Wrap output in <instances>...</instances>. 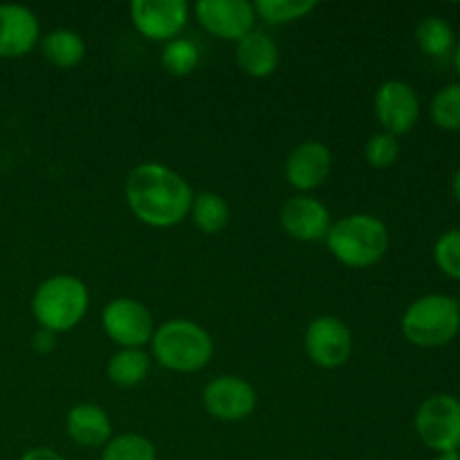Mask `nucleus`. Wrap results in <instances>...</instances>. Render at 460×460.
<instances>
[{
	"label": "nucleus",
	"instance_id": "f257e3e1",
	"mask_svg": "<svg viewBox=\"0 0 460 460\" xmlns=\"http://www.w3.org/2000/svg\"><path fill=\"white\" fill-rule=\"evenodd\" d=\"M126 202L148 227H173L191 211L193 191L187 180L157 162L135 166L126 178Z\"/></svg>",
	"mask_w": 460,
	"mask_h": 460
},
{
	"label": "nucleus",
	"instance_id": "f03ea898",
	"mask_svg": "<svg viewBox=\"0 0 460 460\" xmlns=\"http://www.w3.org/2000/svg\"><path fill=\"white\" fill-rule=\"evenodd\" d=\"M331 254L349 268H371L389 250V229L380 218L368 214L346 216L331 225L326 234Z\"/></svg>",
	"mask_w": 460,
	"mask_h": 460
},
{
	"label": "nucleus",
	"instance_id": "7ed1b4c3",
	"mask_svg": "<svg viewBox=\"0 0 460 460\" xmlns=\"http://www.w3.org/2000/svg\"><path fill=\"white\" fill-rule=\"evenodd\" d=\"M151 349L160 367L175 373H193L209 364L214 355V341L200 323L189 319H171L155 328Z\"/></svg>",
	"mask_w": 460,
	"mask_h": 460
},
{
	"label": "nucleus",
	"instance_id": "20e7f679",
	"mask_svg": "<svg viewBox=\"0 0 460 460\" xmlns=\"http://www.w3.org/2000/svg\"><path fill=\"white\" fill-rule=\"evenodd\" d=\"M90 305L88 288L81 279L58 274L40 283L31 299V313L40 328L49 332H67L79 326Z\"/></svg>",
	"mask_w": 460,
	"mask_h": 460
},
{
	"label": "nucleus",
	"instance_id": "39448f33",
	"mask_svg": "<svg viewBox=\"0 0 460 460\" xmlns=\"http://www.w3.org/2000/svg\"><path fill=\"white\" fill-rule=\"evenodd\" d=\"M460 331V304L447 295H427L413 301L402 317V335L420 349L449 344Z\"/></svg>",
	"mask_w": 460,
	"mask_h": 460
},
{
	"label": "nucleus",
	"instance_id": "423d86ee",
	"mask_svg": "<svg viewBox=\"0 0 460 460\" xmlns=\"http://www.w3.org/2000/svg\"><path fill=\"white\" fill-rule=\"evenodd\" d=\"M416 431L438 454L460 449V400L447 394L427 398L416 411Z\"/></svg>",
	"mask_w": 460,
	"mask_h": 460
},
{
	"label": "nucleus",
	"instance_id": "0eeeda50",
	"mask_svg": "<svg viewBox=\"0 0 460 460\" xmlns=\"http://www.w3.org/2000/svg\"><path fill=\"white\" fill-rule=\"evenodd\" d=\"M102 323L106 335L121 349H142L153 340L155 322L142 301L117 296L103 308Z\"/></svg>",
	"mask_w": 460,
	"mask_h": 460
},
{
	"label": "nucleus",
	"instance_id": "6e6552de",
	"mask_svg": "<svg viewBox=\"0 0 460 460\" xmlns=\"http://www.w3.org/2000/svg\"><path fill=\"white\" fill-rule=\"evenodd\" d=\"M305 353L317 367L340 368L353 353V335L341 319L323 314L313 319L305 331Z\"/></svg>",
	"mask_w": 460,
	"mask_h": 460
},
{
	"label": "nucleus",
	"instance_id": "1a4fd4ad",
	"mask_svg": "<svg viewBox=\"0 0 460 460\" xmlns=\"http://www.w3.org/2000/svg\"><path fill=\"white\" fill-rule=\"evenodd\" d=\"M130 18L135 30L148 40H173L184 30L189 3L184 0H133Z\"/></svg>",
	"mask_w": 460,
	"mask_h": 460
},
{
	"label": "nucleus",
	"instance_id": "9d476101",
	"mask_svg": "<svg viewBox=\"0 0 460 460\" xmlns=\"http://www.w3.org/2000/svg\"><path fill=\"white\" fill-rule=\"evenodd\" d=\"M373 108H376L380 124L394 137L409 133L420 117V99H418L416 90L398 79L385 81L377 88Z\"/></svg>",
	"mask_w": 460,
	"mask_h": 460
},
{
	"label": "nucleus",
	"instance_id": "9b49d317",
	"mask_svg": "<svg viewBox=\"0 0 460 460\" xmlns=\"http://www.w3.org/2000/svg\"><path fill=\"white\" fill-rule=\"evenodd\" d=\"M202 404L218 420L236 422L256 409V391L243 377L218 376L202 391Z\"/></svg>",
	"mask_w": 460,
	"mask_h": 460
},
{
	"label": "nucleus",
	"instance_id": "f8f14e48",
	"mask_svg": "<svg viewBox=\"0 0 460 460\" xmlns=\"http://www.w3.org/2000/svg\"><path fill=\"white\" fill-rule=\"evenodd\" d=\"M196 16L207 31L223 40H241L254 27V4L245 0H200Z\"/></svg>",
	"mask_w": 460,
	"mask_h": 460
},
{
	"label": "nucleus",
	"instance_id": "ddd939ff",
	"mask_svg": "<svg viewBox=\"0 0 460 460\" xmlns=\"http://www.w3.org/2000/svg\"><path fill=\"white\" fill-rule=\"evenodd\" d=\"M332 169L331 148L317 139L301 142L292 148L286 162V178L299 191H313L322 187Z\"/></svg>",
	"mask_w": 460,
	"mask_h": 460
},
{
	"label": "nucleus",
	"instance_id": "4468645a",
	"mask_svg": "<svg viewBox=\"0 0 460 460\" xmlns=\"http://www.w3.org/2000/svg\"><path fill=\"white\" fill-rule=\"evenodd\" d=\"M39 36V18L31 9L22 4H0V58L25 57Z\"/></svg>",
	"mask_w": 460,
	"mask_h": 460
},
{
	"label": "nucleus",
	"instance_id": "2eb2a0df",
	"mask_svg": "<svg viewBox=\"0 0 460 460\" xmlns=\"http://www.w3.org/2000/svg\"><path fill=\"white\" fill-rule=\"evenodd\" d=\"M281 225L296 241L313 243L326 238L328 229H331V214L317 198L296 196L283 205Z\"/></svg>",
	"mask_w": 460,
	"mask_h": 460
},
{
	"label": "nucleus",
	"instance_id": "dca6fc26",
	"mask_svg": "<svg viewBox=\"0 0 460 460\" xmlns=\"http://www.w3.org/2000/svg\"><path fill=\"white\" fill-rule=\"evenodd\" d=\"M67 436L81 447H103L111 440L112 427L108 413L97 404H76L66 420Z\"/></svg>",
	"mask_w": 460,
	"mask_h": 460
},
{
	"label": "nucleus",
	"instance_id": "f3484780",
	"mask_svg": "<svg viewBox=\"0 0 460 460\" xmlns=\"http://www.w3.org/2000/svg\"><path fill=\"white\" fill-rule=\"evenodd\" d=\"M279 45L263 31H254L236 40V61L245 75L265 79L279 67Z\"/></svg>",
	"mask_w": 460,
	"mask_h": 460
},
{
	"label": "nucleus",
	"instance_id": "a211bd4d",
	"mask_svg": "<svg viewBox=\"0 0 460 460\" xmlns=\"http://www.w3.org/2000/svg\"><path fill=\"white\" fill-rule=\"evenodd\" d=\"M151 371V358L142 349H121L108 362V377L121 389L142 385Z\"/></svg>",
	"mask_w": 460,
	"mask_h": 460
},
{
	"label": "nucleus",
	"instance_id": "6ab92c4d",
	"mask_svg": "<svg viewBox=\"0 0 460 460\" xmlns=\"http://www.w3.org/2000/svg\"><path fill=\"white\" fill-rule=\"evenodd\" d=\"M45 58L57 67H75L84 61L85 43L76 31L72 30H54L48 36H43Z\"/></svg>",
	"mask_w": 460,
	"mask_h": 460
},
{
	"label": "nucleus",
	"instance_id": "aec40b11",
	"mask_svg": "<svg viewBox=\"0 0 460 460\" xmlns=\"http://www.w3.org/2000/svg\"><path fill=\"white\" fill-rule=\"evenodd\" d=\"M191 218L196 227L205 234H218L227 227L229 223V207L218 193L202 191L193 196L191 202Z\"/></svg>",
	"mask_w": 460,
	"mask_h": 460
},
{
	"label": "nucleus",
	"instance_id": "412c9836",
	"mask_svg": "<svg viewBox=\"0 0 460 460\" xmlns=\"http://www.w3.org/2000/svg\"><path fill=\"white\" fill-rule=\"evenodd\" d=\"M418 45L427 57L443 58L452 52L454 48V30L445 18L429 16L418 25L416 31Z\"/></svg>",
	"mask_w": 460,
	"mask_h": 460
},
{
	"label": "nucleus",
	"instance_id": "4be33fe9",
	"mask_svg": "<svg viewBox=\"0 0 460 460\" xmlns=\"http://www.w3.org/2000/svg\"><path fill=\"white\" fill-rule=\"evenodd\" d=\"M102 460H157V449L144 436L121 434L103 445Z\"/></svg>",
	"mask_w": 460,
	"mask_h": 460
},
{
	"label": "nucleus",
	"instance_id": "5701e85b",
	"mask_svg": "<svg viewBox=\"0 0 460 460\" xmlns=\"http://www.w3.org/2000/svg\"><path fill=\"white\" fill-rule=\"evenodd\" d=\"M314 7H317L314 0H259L254 4V12L270 25H283V22L305 18Z\"/></svg>",
	"mask_w": 460,
	"mask_h": 460
},
{
	"label": "nucleus",
	"instance_id": "b1692460",
	"mask_svg": "<svg viewBox=\"0 0 460 460\" xmlns=\"http://www.w3.org/2000/svg\"><path fill=\"white\" fill-rule=\"evenodd\" d=\"M429 112L440 130H460V84L440 88L431 99Z\"/></svg>",
	"mask_w": 460,
	"mask_h": 460
},
{
	"label": "nucleus",
	"instance_id": "393cba45",
	"mask_svg": "<svg viewBox=\"0 0 460 460\" xmlns=\"http://www.w3.org/2000/svg\"><path fill=\"white\" fill-rule=\"evenodd\" d=\"M198 61H200V52L196 43L189 39H173L162 49V66L173 76H187L189 72L196 70Z\"/></svg>",
	"mask_w": 460,
	"mask_h": 460
},
{
	"label": "nucleus",
	"instance_id": "a878e982",
	"mask_svg": "<svg viewBox=\"0 0 460 460\" xmlns=\"http://www.w3.org/2000/svg\"><path fill=\"white\" fill-rule=\"evenodd\" d=\"M434 259L440 272L460 281V229H449L436 241Z\"/></svg>",
	"mask_w": 460,
	"mask_h": 460
},
{
	"label": "nucleus",
	"instance_id": "bb28decb",
	"mask_svg": "<svg viewBox=\"0 0 460 460\" xmlns=\"http://www.w3.org/2000/svg\"><path fill=\"white\" fill-rule=\"evenodd\" d=\"M364 155H367V162L373 169H389V166H394L395 160H398L400 144L394 135L377 133L367 142Z\"/></svg>",
	"mask_w": 460,
	"mask_h": 460
},
{
	"label": "nucleus",
	"instance_id": "cd10ccee",
	"mask_svg": "<svg viewBox=\"0 0 460 460\" xmlns=\"http://www.w3.org/2000/svg\"><path fill=\"white\" fill-rule=\"evenodd\" d=\"M21 460H66L58 452L49 447H34L25 454Z\"/></svg>",
	"mask_w": 460,
	"mask_h": 460
},
{
	"label": "nucleus",
	"instance_id": "c85d7f7f",
	"mask_svg": "<svg viewBox=\"0 0 460 460\" xmlns=\"http://www.w3.org/2000/svg\"><path fill=\"white\" fill-rule=\"evenodd\" d=\"M34 349L40 350V353H49L54 349V332L40 328L34 337Z\"/></svg>",
	"mask_w": 460,
	"mask_h": 460
},
{
	"label": "nucleus",
	"instance_id": "c756f323",
	"mask_svg": "<svg viewBox=\"0 0 460 460\" xmlns=\"http://www.w3.org/2000/svg\"><path fill=\"white\" fill-rule=\"evenodd\" d=\"M452 191H454V198H456L458 205H460V166H458L456 173H454V180H452Z\"/></svg>",
	"mask_w": 460,
	"mask_h": 460
},
{
	"label": "nucleus",
	"instance_id": "7c9ffc66",
	"mask_svg": "<svg viewBox=\"0 0 460 460\" xmlns=\"http://www.w3.org/2000/svg\"><path fill=\"white\" fill-rule=\"evenodd\" d=\"M436 460H460V452H447V454H438Z\"/></svg>",
	"mask_w": 460,
	"mask_h": 460
},
{
	"label": "nucleus",
	"instance_id": "2f4dec72",
	"mask_svg": "<svg viewBox=\"0 0 460 460\" xmlns=\"http://www.w3.org/2000/svg\"><path fill=\"white\" fill-rule=\"evenodd\" d=\"M454 66H456V72L460 76V43L456 45V54H454Z\"/></svg>",
	"mask_w": 460,
	"mask_h": 460
}]
</instances>
